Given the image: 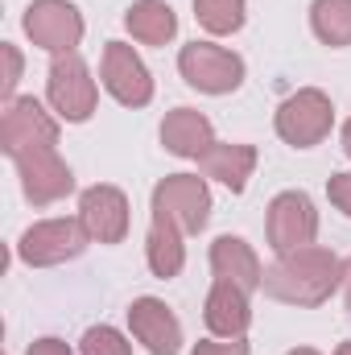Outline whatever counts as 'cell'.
Instances as JSON below:
<instances>
[{
	"label": "cell",
	"instance_id": "1",
	"mask_svg": "<svg viewBox=\"0 0 351 355\" xmlns=\"http://www.w3.org/2000/svg\"><path fill=\"white\" fill-rule=\"evenodd\" d=\"M339 285H343V261L331 248L310 244V248H298V252L277 257L273 265L264 268L261 289L273 302H281V306L314 310V306L331 302Z\"/></svg>",
	"mask_w": 351,
	"mask_h": 355
},
{
	"label": "cell",
	"instance_id": "2",
	"mask_svg": "<svg viewBox=\"0 0 351 355\" xmlns=\"http://www.w3.org/2000/svg\"><path fill=\"white\" fill-rule=\"evenodd\" d=\"M46 103H50V112H54L58 120H67V124H87L91 116H95L99 87H95L91 67L83 62L79 50L50 58V71H46Z\"/></svg>",
	"mask_w": 351,
	"mask_h": 355
},
{
	"label": "cell",
	"instance_id": "3",
	"mask_svg": "<svg viewBox=\"0 0 351 355\" xmlns=\"http://www.w3.org/2000/svg\"><path fill=\"white\" fill-rule=\"evenodd\" d=\"M273 128L277 137L289 145V149H314L331 137L335 128V103L331 95L318 87H298L293 95H285L277 103V116H273Z\"/></svg>",
	"mask_w": 351,
	"mask_h": 355
},
{
	"label": "cell",
	"instance_id": "4",
	"mask_svg": "<svg viewBox=\"0 0 351 355\" xmlns=\"http://www.w3.org/2000/svg\"><path fill=\"white\" fill-rule=\"evenodd\" d=\"M87 244H91V236H87V227L79 223V215L75 219H67V215L37 219V223H29L21 232L17 261L29 268H58V265H67V261H79L87 252Z\"/></svg>",
	"mask_w": 351,
	"mask_h": 355
},
{
	"label": "cell",
	"instance_id": "5",
	"mask_svg": "<svg viewBox=\"0 0 351 355\" xmlns=\"http://www.w3.org/2000/svg\"><path fill=\"white\" fill-rule=\"evenodd\" d=\"M178 75L186 79V87H194L198 95H232L244 87V58L228 46L215 42H190L178 50Z\"/></svg>",
	"mask_w": 351,
	"mask_h": 355
},
{
	"label": "cell",
	"instance_id": "6",
	"mask_svg": "<svg viewBox=\"0 0 351 355\" xmlns=\"http://www.w3.org/2000/svg\"><path fill=\"white\" fill-rule=\"evenodd\" d=\"M0 149L12 162L25 153H37V149H58V116L46 112V103L33 95L8 99L4 116H0Z\"/></svg>",
	"mask_w": 351,
	"mask_h": 355
},
{
	"label": "cell",
	"instance_id": "7",
	"mask_svg": "<svg viewBox=\"0 0 351 355\" xmlns=\"http://www.w3.org/2000/svg\"><path fill=\"white\" fill-rule=\"evenodd\" d=\"M264 240L277 257L285 252H298V248H310L318 240V211H314V198L306 190H281L268 198V211H264Z\"/></svg>",
	"mask_w": 351,
	"mask_h": 355
},
{
	"label": "cell",
	"instance_id": "8",
	"mask_svg": "<svg viewBox=\"0 0 351 355\" xmlns=\"http://www.w3.org/2000/svg\"><path fill=\"white\" fill-rule=\"evenodd\" d=\"M211 186L198 174H166L149 194V211L178 223L186 236H198L211 223Z\"/></svg>",
	"mask_w": 351,
	"mask_h": 355
},
{
	"label": "cell",
	"instance_id": "9",
	"mask_svg": "<svg viewBox=\"0 0 351 355\" xmlns=\"http://www.w3.org/2000/svg\"><path fill=\"white\" fill-rule=\"evenodd\" d=\"M21 29H25V37H29L37 50H46L50 58L79 50V42H83V33H87L83 12H79L71 0H29L25 17H21Z\"/></svg>",
	"mask_w": 351,
	"mask_h": 355
},
{
	"label": "cell",
	"instance_id": "10",
	"mask_svg": "<svg viewBox=\"0 0 351 355\" xmlns=\"http://www.w3.org/2000/svg\"><path fill=\"white\" fill-rule=\"evenodd\" d=\"M99 87L120 107H149L153 103V75L128 42H108L99 54Z\"/></svg>",
	"mask_w": 351,
	"mask_h": 355
},
{
	"label": "cell",
	"instance_id": "11",
	"mask_svg": "<svg viewBox=\"0 0 351 355\" xmlns=\"http://www.w3.org/2000/svg\"><path fill=\"white\" fill-rule=\"evenodd\" d=\"M79 223L87 227L91 244H124L132 211H128V194L112 182H95L79 194Z\"/></svg>",
	"mask_w": 351,
	"mask_h": 355
},
{
	"label": "cell",
	"instance_id": "12",
	"mask_svg": "<svg viewBox=\"0 0 351 355\" xmlns=\"http://www.w3.org/2000/svg\"><path fill=\"white\" fill-rule=\"evenodd\" d=\"M12 166H17V178H21V194H25V202H33V207L62 202V198L75 190V174H71V166L58 157V149L25 153V157H17Z\"/></svg>",
	"mask_w": 351,
	"mask_h": 355
},
{
	"label": "cell",
	"instance_id": "13",
	"mask_svg": "<svg viewBox=\"0 0 351 355\" xmlns=\"http://www.w3.org/2000/svg\"><path fill=\"white\" fill-rule=\"evenodd\" d=\"M128 331L149 355L182 352V322L162 297H137L128 306Z\"/></svg>",
	"mask_w": 351,
	"mask_h": 355
},
{
	"label": "cell",
	"instance_id": "14",
	"mask_svg": "<svg viewBox=\"0 0 351 355\" xmlns=\"http://www.w3.org/2000/svg\"><path fill=\"white\" fill-rule=\"evenodd\" d=\"M203 322L215 339H244L252 327V293L232 281H215L203 302Z\"/></svg>",
	"mask_w": 351,
	"mask_h": 355
},
{
	"label": "cell",
	"instance_id": "15",
	"mask_svg": "<svg viewBox=\"0 0 351 355\" xmlns=\"http://www.w3.org/2000/svg\"><path fill=\"white\" fill-rule=\"evenodd\" d=\"M207 261H211L215 281H232L244 293H257L264 285V265H261V257H257V248L244 236H219L211 244V257Z\"/></svg>",
	"mask_w": 351,
	"mask_h": 355
},
{
	"label": "cell",
	"instance_id": "16",
	"mask_svg": "<svg viewBox=\"0 0 351 355\" xmlns=\"http://www.w3.org/2000/svg\"><path fill=\"white\" fill-rule=\"evenodd\" d=\"M215 145V128L198 107H174L162 120V149L182 162H198Z\"/></svg>",
	"mask_w": 351,
	"mask_h": 355
},
{
	"label": "cell",
	"instance_id": "17",
	"mask_svg": "<svg viewBox=\"0 0 351 355\" xmlns=\"http://www.w3.org/2000/svg\"><path fill=\"white\" fill-rule=\"evenodd\" d=\"M257 145H232V141H215L203 157H198V174L228 186L232 194H244L248 190V178L257 174Z\"/></svg>",
	"mask_w": 351,
	"mask_h": 355
},
{
	"label": "cell",
	"instance_id": "18",
	"mask_svg": "<svg viewBox=\"0 0 351 355\" xmlns=\"http://www.w3.org/2000/svg\"><path fill=\"white\" fill-rule=\"evenodd\" d=\"M182 236H186V232H182L178 223L153 215L149 236H145V265H149V272H153L157 281H174L178 272L186 268V244H182Z\"/></svg>",
	"mask_w": 351,
	"mask_h": 355
},
{
	"label": "cell",
	"instance_id": "19",
	"mask_svg": "<svg viewBox=\"0 0 351 355\" xmlns=\"http://www.w3.org/2000/svg\"><path fill=\"white\" fill-rule=\"evenodd\" d=\"M124 29L141 46H170L178 37V12L166 0H132L124 8Z\"/></svg>",
	"mask_w": 351,
	"mask_h": 355
},
{
	"label": "cell",
	"instance_id": "20",
	"mask_svg": "<svg viewBox=\"0 0 351 355\" xmlns=\"http://www.w3.org/2000/svg\"><path fill=\"white\" fill-rule=\"evenodd\" d=\"M310 33L331 46L348 50L351 46V0H314L310 4Z\"/></svg>",
	"mask_w": 351,
	"mask_h": 355
},
{
	"label": "cell",
	"instance_id": "21",
	"mask_svg": "<svg viewBox=\"0 0 351 355\" xmlns=\"http://www.w3.org/2000/svg\"><path fill=\"white\" fill-rule=\"evenodd\" d=\"M194 21L211 37H232L248 21V0H194Z\"/></svg>",
	"mask_w": 351,
	"mask_h": 355
},
{
	"label": "cell",
	"instance_id": "22",
	"mask_svg": "<svg viewBox=\"0 0 351 355\" xmlns=\"http://www.w3.org/2000/svg\"><path fill=\"white\" fill-rule=\"evenodd\" d=\"M79 355H132V343H128L116 327L99 322V327H87V331H83Z\"/></svg>",
	"mask_w": 351,
	"mask_h": 355
},
{
	"label": "cell",
	"instance_id": "23",
	"mask_svg": "<svg viewBox=\"0 0 351 355\" xmlns=\"http://www.w3.org/2000/svg\"><path fill=\"white\" fill-rule=\"evenodd\" d=\"M327 198H331L335 211H343L351 219V170H339V174L327 178Z\"/></svg>",
	"mask_w": 351,
	"mask_h": 355
},
{
	"label": "cell",
	"instance_id": "24",
	"mask_svg": "<svg viewBox=\"0 0 351 355\" xmlns=\"http://www.w3.org/2000/svg\"><path fill=\"white\" fill-rule=\"evenodd\" d=\"M190 355H248V343L244 339H203L190 347Z\"/></svg>",
	"mask_w": 351,
	"mask_h": 355
},
{
	"label": "cell",
	"instance_id": "25",
	"mask_svg": "<svg viewBox=\"0 0 351 355\" xmlns=\"http://www.w3.org/2000/svg\"><path fill=\"white\" fill-rule=\"evenodd\" d=\"M4 62H8V75H4L0 95H4V103H8V99H17V83H21V50H17L12 42H4Z\"/></svg>",
	"mask_w": 351,
	"mask_h": 355
},
{
	"label": "cell",
	"instance_id": "26",
	"mask_svg": "<svg viewBox=\"0 0 351 355\" xmlns=\"http://www.w3.org/2000/svg\"><path fill=\"white\" fill-rule=\"evenodd\" d=\"M25 355H75L62 339H54V335H46V339H33L29 347H25Z\"/></svg>",
	"mask_w": 351,
	"mask_h": 355
},
{
	"label": "cell",
	"instance_id": "27",
	"mask_svg": "<svg viewBox=\"0 0 351 355\" xmlns=\"http://www.w3.org/2000/svg\"><path fill=\"white\" fill-rule=\"evenodd\" d=\"M343 306H348V318H351V257L343 261Z\"/></svg>",
	"mask_w": 351,
	"mask_h": 355
},
{
	"label": "cell",
	"instance_id": "28",
	"mask_svg": "<svg viewBox=\"0 0 351 355\" xmlns=\"http://www.w3.org/2000/svg\"><path fill=\"white\" fill-rule=\"evenodd\" d=\"M339 141H343V153H348V162H351V120L343 124V132H339Z\"/></svg>",
	"mask_w": 351,
	"mask_h": 355
},
{
	"label": "cell",
	"instance_id": "29",
	"mask_svg": "<svg viewBox=\"0 0 351 355\" xmlns=\"http://www.w3.org/2000/svg\"><path fill=\"white\" fill-rule=\"evenodd\" d=\"M285 355H323L318 347H293V352H285Z\"/></svg>",
	"mask_w": 351,
	"mask_h": 355
},
{
	"label": "cell",
	"instance_id": "30",
	"mask_svg": "<svg viewBox=\"0 0 351 355\" xmlns=\"http://www.w3.org/2000/svg\"><path fill=\"white\" fill-rule=\"evenodd\" d=\"M335 355H351V339H348V343H339V347H335Z\"/></svg>",
	"mask_w": 351,
	"mask_h": 355
}]
</instances>
